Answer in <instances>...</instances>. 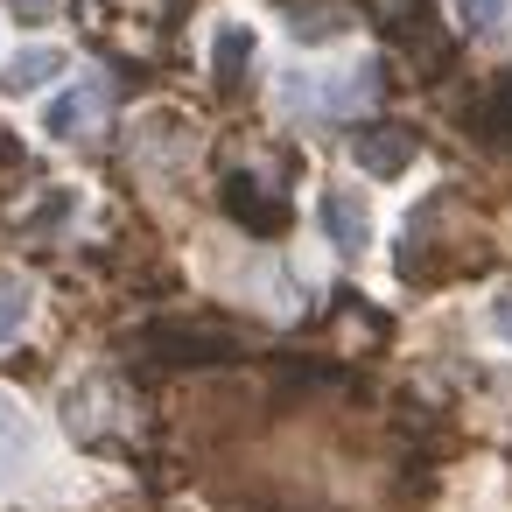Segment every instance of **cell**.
Masks as SVG:
<instances>
[{"label":"cell","mask_w":512,"mask_h":512,"mask_svg":"<svg viewBox=\"0 0 512 512\" xmlns=\"http://www.w3.org/2000/svg\"><path fill=\"white\" fill-rule=\"evenodd\" d=\"M372 99H379V57L295 64V71L274 85V106H281V113H302V120H344V113H365Z\"/></svg>","instance_id":"obj_1"},{"label":"cell","mask_w":512,"mask_h":512,"mask_svg":"<svg viewBox=\"0 0 512 512\" xmlns=\"http://www.w3.org/2000/svg\"><path fill=\"white\" fill-rule=\"evenodd\" d=\"M50 470H57V449H50L43 414H36L15 386H0V498L43 491Z\"/></svg>","instance_id":"obj_2"},{"label":"cell","mask_w":512,"mask_h":512,"mask_svg":"<svg viewBox=\"0 0 512 512\" xmlns=\"http://www.w3.org/2000/svg\"><path fill=\"white\" fill-rule=\"evenodd\" d=\"M309 218H316V239L337 253V260H365L379 246V204L365 183L351 176H323L316 197H309Z\"/></svg>","instance_id":"obj_3"},{"label":"cell","mask_w":512,"mask_h":512,"mask_svg":"<svg viewBox=\"0 0 512 512\" xmlns=\"http://www.w3.org/2000/svg\"><path fill=\"white\" fill-rule=\"evenodd\" d=\"M78 78V57L57 43V36H29L22 50L0 57V99L8 106H29V99H50Z\"/></svg>","instance_id":"obj_4"},{"label":"cell","mask_w":512,"mask_h":512,"mask_svg":"<svg viewBox=\"0 0 512 512\" xmlns=\"http://www.w3.org/2000/svg\"><path fill=\"white\" fill-rule=\"evenodd\" d=\"M99 120H106V78H99V71H78L64 92H50V99H43L36 134H43V141H57V148H71V141L99 134Z\"/></svg>","instance_id":"obj_5"},{"label":"cell","mask_w":512,"mask_h":512,"mask_svg":"<svg viewBox=\"0 0 512 512\" xmlns=\"http://www.w3.org/2000/svg\"><path fill=\"white\" fill-rule=\"evenodd\" d=\"M204 64H211L218 85H239V78L260 64V22L239 15V8L211 15V29H204Z\"/></svg>","instance_id":"obj_6"},{"label":"cell","mask_w":512,"mask_h":512,"mask_svg":"<svg viewBox=\"0 0 512 512\" xmlns=\"http://www.w3.org/2000/svg\"><path fill=\"white\" fill-rule=\"evenodd\" d=\"M351 169L358 183H393L414 169V134L407 127H358L351 134Z\"/></svg>","instance_id":"obj_7"},{"label":"cell","mask_w":512,"mask_h":512,"mask_svg":"<svg viewBox=\"0 0 512 512\" xmlns=\"http://www.w3.org/2000/svg\"><path fill=\"white\" fill-rule=\"evenodd\" d=\"M449 22L470 43H505L512 36V0H449Z\"/></svg>","instance_id":"obj_8"},{"label":"cell","mask_w":512,"mask_h":512,"mask_svg":"<svg viewBox=\"0 0 512 512\" xmlns=\"http://www.w3.org/2000/svg\"><path fill=\"white\" fill-rule=\"evenodd\" d=\"M29 323H36V281L0 274V344H15Z\"/></svg>","instance_id":"obj_9"},{"label":"cell","mask_w":512,"mask_h":512,"mask_svg":"<svg viewBox=\"0 0 512 512\" xmlns=\"http://www.w3.org/2000/svg\"><path fill=\"white\" fill-rule=\"evenodd\" d=\"M78 211H85V190H78V183H57V190H50V204L22 218V232H64Z\"/></svg>","instance_id":"obj_10"},{"label":"cell","mask_w":512,"mask_h":512,"mask_svg":"<svg viewBox=\"0 0 512 512\" xmlns=\"http://www.w3.org/2000/svg\"><path fill=\"white\" fill-rule=\"evenodd\" d=\"M0 15H15L22 29H43V22H57V0H0Z\"/></svg>","instance_id":"obj_11"},{"label":"cell","mask_w":512,"mask_h":512,"mask_svg":"<svg viewBox=\"0 0 512 512\" xmlns=\"http://www.w3.org/2000/svg\"><path fill=\"white\" fill-rule=\"evenodd\" d=\"M491 323H498V330H505V344H512V288L491 302Z\"/></svg>","instance_id":"obj_12"}]
</instances>
